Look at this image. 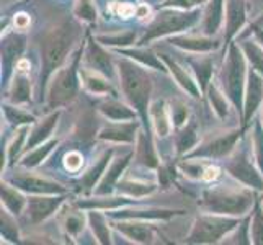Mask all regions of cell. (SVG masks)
Returning <instances> with one entry per match:
<instances>
[{
  "instance_id": "1",
  "label": "cell",
  "mask_w": 263,
  "mask_h": 245,
  "mask_svg": "<svg viewBox=\"0 0 263 245\" xmlns=\"http://www.w3.org/2000/svg\"><path fill=\"white\" fill-rule=\"evenodd\" d=\"M121 72H123V85H124L126 93L133 98L134 103L142 105L146 102L147 93H149L147 77L144 76L141 70L131 66H126Z\"/></svg>"
},
{
  "instance_id": "2",
  "label": "cell",
  "mask_w": 263,
  "mask_h": 245,
  "mask_svg": "<svg viewBox=\"0 0 263 245\" xmlns=\"http://www.w3.org/2000/svg\"><path fill=\"white\" fill-rule=\"evenodd\" d=\"M70 44V36L67 31H58L49 36L46 41V49H44V62H46L48 70L54 69L59 62L64 59V54Z\"/></svg>"
},
{
  "instance_id": "3",
  "label": "cell",
  "mask_w": 263,
  "mask_h": 245,
  "mask_svg": "<svg viewBox=\"0 0 263 245\" xmlns=\"http://www.w3.org/2000/svg\"><path fill=\"white\" fill-rule=\"evenodd\" d=\"M192 20L193 18L188 15H165L154 25L152 30H156V33H167V31H172L174 28H180V26H183L185 23L192 22Z\"/></svg>"
},
{
  "instance_id": "4",
  "label": "cell",
  "mask_w": 263,
  "mask_h": 245,
  "mask_svg": "<svg viewBox=\"0 0 263 245\" xmlns=\"http://www.w3.org/2000/svg\"><path fill=\"white\" fill-rule=\"evenodd\" d=\"M72 90H74V77H72L70 72H62L58 79V82L54 84L52 98L54 100H64V98L70 97Z\"/></svg>"
},
{
  "instance_id": "5",
  "label": "cell",
  "mask_w": 263,
  "mask_h": 245,
  "mask_svg": "<svg viewBox=\"0 0 263 245\" xmlns=\"http://www.w3.org/2000/svg\"><path fill=\"white\" fill-rule=\"evenodd\" d=\"M201 232L198 231V237H201L199 240H214L224 229H228L229 225L224 221H204L201 222Z\"/></svg>"
},
{
  "instance_id": "6",
  "label": "cell",
  "mask_w": 263,
  "mask_h": 245,
  "mask_svg": "<svg viewBox=\"0 0 263 245\" xmlns=\"http://www.w3.org/2000/svg\"><path fill=\"white\" fill-rule=\"evenodd\" d=\"M22 186L28 190H34V192H54V190H58L51 183H46V181H41V180H34V178H23Z\"/></svg>"
},
{
  "instance_id": "7",
  "label": "cell",
  "mask_w": 263,
  "mask_h": 245,
  "mask_svg": "<svg viewBox=\"0 0 263 245\" xmlns=\"http://www.w3.org/2000/svg\"><path fill=\"white\" fill-rule=\"evenodd\" d=\"M52 206H54V201H51V199H36L31 204V214L36 217H41L44 214H48Z\"/></svg>"
},
{
  "instance_id": "8",
  "label": "cell",
  "mask_w": 263,
  "mask_h": 245,
  "mask_svg": "<svg viewBox=\"0 0 263 245\" xmlns=\"http://www.w3.org/2000/svg\"><path fill=\"white\" fill-rule=\"evenodd\" d=\"M66 165L70 170H77L80 165H82V157H80L79 154L72 152V154H69V156L66 157Z\"/></svg>"
},
{
  "instance_id": "9",
  "label": "cell",
  "mask_w": 263,
  "mask_h": 245,
  "mask_svg": "<svg viewBox=\"0 0 263 245\" xmlns=\"http://www.w3.org/2000/svg\"><path fill=\"white\" fill-rule=\"evenodd\" d=\"M118 13H120L121 16H131L134 13V7H131L128 4H121L120 7H118Z\"/></svg>"
},
{
  "instance_id": "10",
  "label": "cell",
  "mask_w": 263,
  "mask_h": 245,
  "mask_svg": "<svg viewBox=\"0 0 263 245\" xmlns=\"http://www.w3.org/2000/svg\"><path fill=\"white\" fill-rule=\"evenodd\" d=\"M216 177H217V168L216 167H210L206 170V175H204L206 180H211V178H216Z\"/></svg>"
}]
</instances>
